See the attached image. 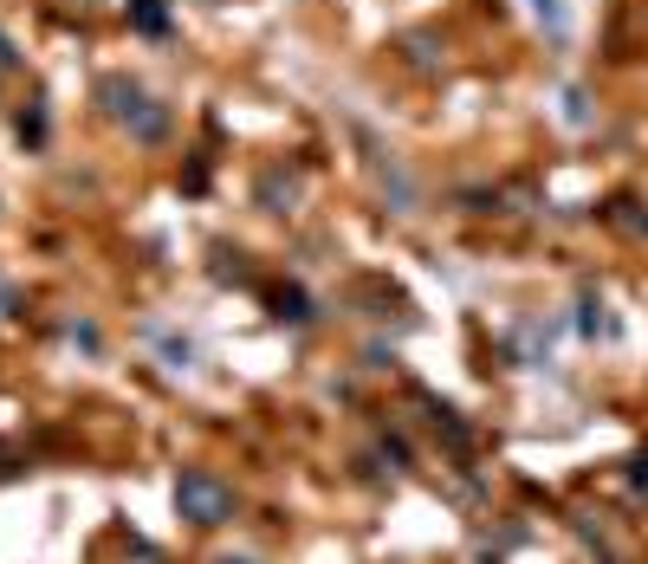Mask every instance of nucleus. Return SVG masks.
Listing matches in <instances>:
<instances>
[{"label":"nucleus","instance_id":"obj_1","mask_svg":"<svg viewBox=\"0 0 648 564\" xmlns=\"http://www.w3.org/2000/svg\"><path fill=\"white\" fill-rule=\"evenodd\" d=\"M176 507L189 525H221V519L234 513V487L221 480V473H208V467H182V480H176Z\"/></svg>","mask_w":648,"mask_h":564},{"label":"nucleus","instance_id":"obj_2","mask_svg":"<svg viewBox=\"0 0 648 564\" xmlns=\"http://www.w3.org/2000/svg\"><path fill=\"white\" fill-rule=\"evenodd\" d=\"M636 487H648V455H642V461H636Z\"/></svg>","mask_w":648,"mask_h":564},{"label":"nucleus","instance_id":"obj_3","mask_svg":"<svg viewBox=\"0 0 648 564\" xmlns=\"http://www.w3.org/2000/svg\"><path fill=\"white\" fill-rule=\"evenodd\" d=\"M214 564H253V558H214Z\"/></svg>","mask_w":648,"mask_h":564}]
</instances>
